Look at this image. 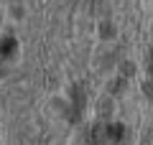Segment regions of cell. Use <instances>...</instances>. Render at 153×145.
<instances>
[{
    "label": "cell",
    "mask_w": 153,
    "mask_h": 145,
    "mask_svg": "<svg viewBox=\"0 0 153 145\" xmlns=\"http://www.w3.org/2000/svg\"><path fill=\"white\" fill-rule=\"evenodd\" d=\"M146 94H148V97H153V81H151V84H146Z\"/></svg>",
    "instance_id": "cell-1"
}]
</instances>
